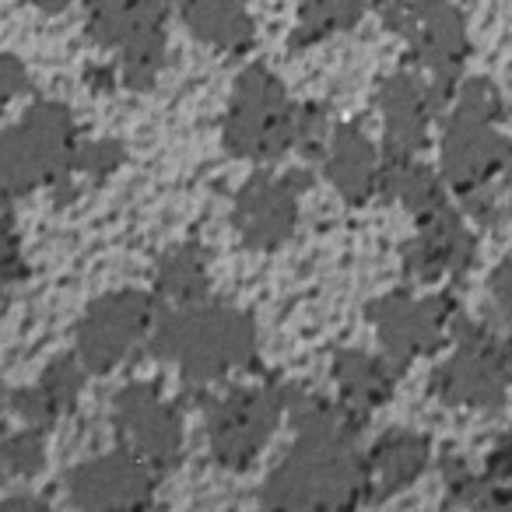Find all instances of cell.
<instances>
[{
    "instance_id": "cell-5",
    "label": "cell",
    "mask_w": 512,
    "mask_h": 512,
    "mask_svg": "<svg viewBox=\"0 0 512 512\" xmlns=\"http://www.w3.org/2000/svg\"><path fill=\"white\" fill-rule=\"evenodd\" d=\"M151 327V302L141 292H120L95 302L78 327V351L85 369L109 372L141 344Z\"/></svg>"
},
{
    "instance_id": "cell-26",
    "label": "cell",
    "mask_w": 512,
    "mask_h": 512,
    "mask_svg": "<svg viewBox=\"0 0 512 512\" xmlns=\"http://www.w3.org/2000/svg\"><path fill=\"white\" fill-rule=\"evenodd\" d=\"M495 299H498V306H502L505 320L512 323V264L495 274Z\"/></svg>"
},
{
    "instance_id": "cell-24",
    "label": "cell",
    "mask_w": 512,
    "mask_h": 512,
    "mask_svg": "<svg viewBox=\"0 0 512 512\" xmlns=\"http://www.w3.org/2000/svg\"><path fill=\"white\" fill-rule=\"evenodd\" d=\"M22 278H25V264H22V246H18L15 221L8 214H0V292H8Z\"/></svg>"
},
{
    "instance_id": "cell-14",
    "label": "cell",
    "mask_w": 512,
    "mask_h": 512,
    "mask_svg": "<svg viewBox=\"0 0 512 512\" xmlns=\"http://www.w3.org/2000/svg\"><path fill=\"white\" fill-rule=\"evenodd\" d=\"M383 106H386V130H390L393 155H414L425 144V95L411 78H393L383 88Z\"/></svg>"
},
{
    "instance_id": "cell-18",
    "label": "cell",
    "mask_w": 512,
    "mask_h": 512,
    "mask_svg": "<svg viewBox=\"0 0 512 512\" xmlns=\"http://www.w3.org/2000/svg\"><path fill=\"white\" fill-rule=\"evenodd\" d=\"M428 446L418 435H386L379 449H372V467H379L386 488H407L425 470Z\"/></svg>"
},
{
    "instance_id": "cell-21",
    "label": "cell",
    "mask_w": 512,
    "mask_h": 512,
    "mask_svg": "<svg viewBox=\"0 0 512 512\" xmlns=\"http://www.w3.org/2000/svg\"><path fill=\"white\" fill-rule=\"evenodd\" d=\"M162 292L176 295L179 302H190L200 295V285H204V271H200V260H193V253H176L165 260L162 267Z\"/></svg>"
},
{
    "instance_id": "cell-4",
    "label": "cell",
    "mask_w": 512,
    "mask_h": 512,
    "mask_svg": "<svg viewBox=\"0 0 512 512\" xmlns=\"http://www.w3.org/2000/svg\"><path fill=\"white\" fill-rule=\"evenodd\" d=\"M299 120L288 109L285 88L267 71L242 74L235 88L232 120H228V144L249 158H274L292 144Z\"/></svg>"
},
{
    "instance_id": "cell-23",
    "label": "cell",
    "mask_w": 512,
    "mask_h": 512,
    "mask_svg": "<svg viewBox=\"0 0 512 512\" xmlns=\"http://www.w3.org/2000/svg\"><path fill=\"white\" fill-rule=\"evenodd\" d=\"M365 0H306V18L313 25V32H330L341 29V25H351L358 15H362Z\"/></svg>"
},
{
    "instance_id": "cell-13",
    "label": "cell",
    "mask_w": 512,
    "mask_h": 512,
    "mask_svg": "<svg viewBox=\"0 0 512 512\" xmlns=\"http://www.w3.org/2000/svg\"><path fill=\"white\" fill-rule=\"evenodd\" d=\"M239 225L253 246H274L281 242L295 225V193L281 183H256L246 186L239 197Z\"/></svg>"
},
{
    "instance_id": "cell-16",
    "label": "cell",
    "mask_w": 512,
    "mask_h": 512,
    "mask_svg": "<svg viewBox=\"0 0 512 512\" xmlns=\"http://www.w3.org/2000/svg\"><path fill=\"white\" fill-rule=\"evenodd\" d=\"M470 256H474V242L453 214L435 218L432 228L414 242V267L425 278H435L442 271H460V267L470 264Z\"/></svg>"
},
{
    "instance_id": "cell-19",
    "label": "cell",
    "mask_w": 512,
    "mask_h": 512,
    "mask_svg": "<svg viewBox=\"0 0 512 512\" xmlns=\"http://www.w3.org/2000/svg\"><path fill=\"white\" fill-rule=\"evenodd\" d=\"M337 379H341L348 404L358 407H379L390 397V386H393L390 372L376 358H365V355H344L337 362Z\"/></svg>"
},
{
    "instance_id": "cell-15",
    "label": "cell",
    "mask_w": 512,
    "mask_h": 512,
    "mask_svg": "<svg viewBox=\"0 0 512 512\" xmlns=\"http://www.w3.org/2000/svg\"><path fill=\"white\" fill-rule=\"evenodd\" d=\"M186 25L204 43L225 46V50H246L253 43V22L235 0H190L186 4Z\"/></svg>"
},
{
    "instance_id": "cell-7",
    "label": "cell",
    "mask_w": 512,
    "mask_h": 512,
    "mask_svg": "<svg viewBox=\"0 0 512 512\" xmlns=\"http://www.w3.org/2000/svg\"><path fill=\"white\" fill-rule=\"evenodd\" d=\"M116 425L137 460L151 467L176 463L179 446H183L179 418L151 386H130L116 397Z\"/></svg>"
},
{
    "instance_id": "cell-10",
    "label": "cell",
    "mask_w": 512,
    "mask_h": 512,
    "mask_svg": "<svg viewBox=\"0 0 512 512\" xmlns=\"http://www.w3.org/2000/svg\"><path fill=\"white\" fill-rule=\"evenodd\" d=\"M488 116H477L470 109H460L456 123L446 137V172L460 190L484 183L498 165L509 158V144L488 127Z\"/></svg>"
},
{
    "instance_id": "cell-8",
    "label": "cell",
    "mask_w": 512,
    "mask_h": 512,
    "mask_svg": "<svg viewBox=\"0 0 512 512\" xmlns=\"http://www.w3.org/2000/svg\"><path fill=\"white\" fill-rule=\"evenodd\" d=\"M512 383V351L491 337L463 341L460 355L439 372L435 390L449 404H498Z\"/></svg>"
},
{
    "instance_id": "cell-27",
    "label": "cell",
    "mask_w": 512,
    "mask_h": 512,
    "mask_svg": "<svg viewBox=\"0 0 512 512\" xmlns=\"http://www.w3.org/2000/svg\"><path fill=\"white\" fill-rule=\"evenodd\" d=\"M491 467H495V474H502V477H512V442L509 446H502L495 453V460H491Z\"/></svg>"
},
{
    "instance_id": "cell-1",
    "label": "cell",
    "mask_w": 512,
    "mask_h": 512,
    "mask_svg": "<svg viewBox=\"0 0 512 512\" xmlns=\"http://www.w3.org/2000/svg\"><path fill=\"white\" fill-rule=\"evenodd\" d=\"M74 151L71 113L57 102H36L18 127L0 130V204L71 172Z\"/></svg>"
},
{
    "instance_id": "cell-28",
    "label": "cell",
    "mask_w": 512,
    "mask_h": 512,
    "mask_svg": "<svg viewBox=\"0 0 512 512\" xmlns=\"http://www.w3.org/2000/svg\"><path fill=\"white\" fill-rule=\"evenodd\" d=\"M4 474H8V470H4V460H0V477H4Z\"/></svg>"
},
{
    "instance_id": "cell-25",
    "label": "cell",
    "mask_w": 512,
    "mask_h": 512,
    "mask_svg": "<svg viewBox=\"0 0 512 512\" xmlns=\"http://www.w3.org/2000/svg\"><path fill=\"white\" fill-rule=\"evenodd\" d=\"M25 88H29V74H25V67L18 64L15 57H4V53H0V109L8 106L15 95H22Z\"/></svg>"
},
{
    "instance_id": "cell-11",
    "label": "cell",
    "mask_w": 512,
    "mask_h": 512,
    "mask_svg": "<svg viewBox=\"0 0 512 512\" xmlns=\"http://www.w3.org/2000/svg\"><path fill=\"white\" fill-rule=\"evenodd\" d=\"M376 323H379V330H383V341L393 355L414 358V355H421V351L435 348L446 316H442L439 302L390 299L379 306Z\"/></svg>"
},
{
    "instance_id": "cell-3",
    "label": "cell",
    "mask_w": 512,
    "mask_h": 512,
    "mask_svg": "<svg viewBox=\"0 0 512 512\" xmlns=\"http://www.w3.org/2000/svg\"><path fill=\"white\" fill-rule=\"evenodd\" d=\"M155 351L183 365L190 379L204 383L225 376L232 365H242L253 355V327L246 316L221 309L169 316L155 337Z\"/></svg>"
},
{
    "instance_id": "cell-22",
    "label": "cell",
    "mask_w": 512,
    "mask_h": 512,
    "mask_svg": "<svg viewBox=\"0 0 512 512\" xmlns=\"http://www.w3.org/2000/svg\"><path fill=\"white\" fill-rule=\"evenodd\" d=\"M81 383H85V372H81V365L74 362V358H60L57 365H50V369H46V379L39 386H43V393L53 400V407H57V411H67V407L78 400Z\"/></svg>"
},
{
    "instance_id": "cell-6",
    "label": "cell",
    "mask_w": 512,
    "mask_h": 512,
    "mask_svg": "<svg viewBox=\"0 0 512 512\" xmlns=\"http://www.w3.org/2000/svg\"><path fill=\"white\" fill-rule=\"evenodd\" d=\"M281 400L271 390H239L211 414V449L225 467H249L274 432Z\"/></svg>"
},
{
    "instance_id": "cell-12",
    "label": "cell",
    "mask_w": 512,
    "mask_h": 512,
    "mask_svg": "<svg viewBox=\"0 0 512 512\" xmlns=\"http://www.w3.org/2000/svg\"><path fill=\"white\" fill-rule=\"evenodd\" d=\"M404 32L414 39L421 57L428 60L439 78H449L463 57V25L453 8L446 4H425V8L407 11Z\"/></svg>"
},
{
    "instance_id": "cell-20",
    "label": "cell",
    "mask_w": 512,
    "mask_h": 512,
    "mask_svg": "<svg viewBox=\"0 0 512 512\" xmlns=\"http://www.w3.org/2000/svg\"><path fill=\"white\" fill-rule=\"evenodd\" d=\"M0 460L8 474L32 477L43 467V428H22L15 435H0Z\"/></svg>"
},
{
    "instance_id": "cell-9",
    "label": "cell",
    "mask_w": 512,
    "mask_h": 512,
    "mask_svg": "<svg viewBox=\"0 0 512 512\" xmlns=\"http://www.w3.org/2000/svg\"><path fill=\"white\" fill-rule=\"evenodd\" d=\"M151 477L144 460L134 453H113L78 467L71 474V495L85 509H106V505H141L148 502Z\"/></svg>"
},
{
    "instance_id": "cell-17",
    "label": "cell",
    "mask_w": 512,
    "mask_h": 512,
    "mask_svg": "<svg viewBox=\"0 0 512 512\" xmlns=\"http://www.w3.org/2000/svg\"><path fill=\"white\" fill-rule=\"evenodd\" d=\"M330 176L344 190V197L351 200H365L376 190V155H372V144L358 130H341L334 137Z\"/></svg>"
},
{
    "instance_id": "cell-2",
    "label": "cell",
    "mask_w": 512,
    "mask_h": 512,
    "mask_svg": "<svg viewBox=\"0 0 512 512\" xmlns=\"http://www.w3.org/2000/svg\"><path fill=\"white\" fill-rule=\"evenodd\" d=\"M348 435L306 432L302 446L281 463L271 481V505H351L365 484V467L355 460Z\"/></svg>"
}]
</instances>
